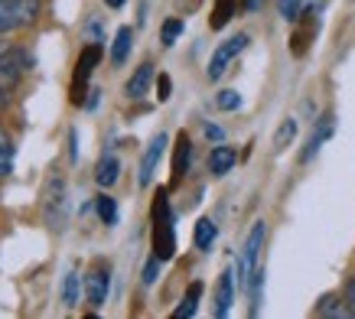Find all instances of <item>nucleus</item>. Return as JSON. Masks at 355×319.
Masks as SVG:
<instances>
[{
    "instance_id": "nucleus-12",
    "label": "nucleus",
    "mask_w": 355,
    "mask_h": 319,
    "mask_svg": "<svg viewBox=\"0 0 355 319\" xmlns=\"http://www.w3.org/2000/svg\"><path fill=\"white\" fill-rule=\"evenodd\" d=\"M150 82H157V75H153V62H144L137 69V72L128 78V85H124V95L130 98V101H137V98L147 95V88H150Z\"/></svg>"
},
{
    "instance_id": "nucleus-29",
    "label": "nucleus",
    "mask_w": 355,
    "mask_h": 319,
    "mask_svg": "<svg viewBox=\"0 0 355 319\" xmlns=\"http://www.w3.org/2000/svg\"><path fill=\"white\" fill-rule=\"evenodd\" d=\"M205 137L216 140V144H222V140H225V130L218 128V124H205Z\"/></svg>"
},
{
    "instance_id": "nucleus-2",
    "label": "nucleus",
    "mask_w": 355,
    "mask_h": 319,
    "mask_svg": "<svg viewBox=\"0 0 355 319\" xmlns=\"http://www.w3.org/2000/svg\"><path fill=\"white\" fill-rule=\"evenodd\" d=\"M101 55H105L101 43H88L85 49L78 53V59H76V72H72V88H69V101H72L76 107L85 105L88 78H92V72H95V65L101 62Z\"/></svg>"
},
{
    "instance_id": "nucleus-35",
    "label": "nucleus",
    "mask_w": 355,
    "mask_h": 319,
    "mask_svg": "<svg viewBox=\"0 0 355 319\" xmlns=\"http://www.w3.org/2000/svg\"><path fill=\"white\" fill-rule=\"evenodd\" d=\"M105 3H108L111 10H118V7H124V3H128V0H105Z\"/></svg>"
},
{
    "instance_id": "nucleus-34",
    "label": "nucleus",
    "mask_w": 355,
    "mask_h": 319,
    "mask_svg": "<svg viewBox=\"0 0 355 319\" xmlns=\"http://www.w3.org/2000/svg\"><path fill=\"white\" fill-rule=\"evenodd\" d=\"M0 150H7V153H13V147H10V140H7V134L0 130Z\"/></svg>"
},
{
    "instance_id": "nucleus-25",
    "label": "nucleus",
    "mask_w": 355,
    "mask_h": 319,
    "mask_svg": "<svg viewBox=\"0 0 355 319\" xmlns=\"http://www.w3.org/2000/svg\"><path fill=\"white\" fill-rule=\"evenodd\" d=\"M183 36V20H176V17H170V20H163L160 26V43L170 49V46H176V40Z\"/></svg>"
},
{
    "instance_id": "nucleus-17",
    "label": "nucleus",
    "mask_w": 355,
    "mask_h": 319,
    "mask_svg": "<svg viewBox=\"0 0 355 319\" xmlns=\"http://www.w3.org/2000/svg\"><path fill=\"white\" fill-rule=\"evenodd\" d=\"M130 40H134V30H130V26H121V30L114 33V43H111V62H114V65L128 62Z\"/></svg>"
},
{
    "instance_id": "nucleus-5",
    "label": "nucleus",
    "mask_w": 355,
    "mask_h": 319,
    "mask_svg": "<svg viewBox=\"0 0 355 319\" xmlns=\"http://www.w3.org/2000/svg\"><path fill=\"white\" fill-rule=\"evenodd\" d=\"M36 13H40V0H0V33L20 30L36 20Z\"/></svg>"
},
{
    "instance_id": "nucleus-13",
    "label": "nucleus",
    "mask_w": 355,
    "mask_h": 319,
    "mask_svg": "<svg viewBox=\"0 0 355 319\" xmlns=\"http://www.w3.org/2000/svg\"><path fill=\"white\" fill-rule=\"evenodd\" d=\"M235 163H238L235 147L218 144V147H212V153H209V173H212V176H225V173H232Z\"/></svg>"
},
{
    "instance_id": "nucleus-19",
    "label": "nucleus",
    "mask_w": 355,
    "mask_h": 319,
    "mask_svg": "<svg viewBox=\"0 0 355 319\" xmlns=\"http://www.w3.org/2000/svg\"><path fill=\"white\" fill-rule=\"evenodd\" d=\"M216 234H218V225L212 222V218H199V222H196V232H193L196 248H199V251H209L212 241H216Z\"/></svg>"
},
{
    "instance_id": "nucleus-36",
    "label": "nucleus",
    "mask_w": 355,
    "mask_h": 319,
    "mask_svg": "<svg viewBox=\"0 0 355 319\" xmlns=\"http://www.w3.org/2000/svg\"><path fill=\"white\" fill-rule=\"evenodd\" d=\"M3 55H7V49H3V43H0V59H3Z\"/></svg>"
},
{
    "instance_id": "nucleus-28",
    "label": "nucleus",
    "mask_w": 355,
    "mask_h": 319,
    "mask_svg": "<svg viewBox=\"0 0 355 319\" xmlns=\"http://www.w3.org/2000/svg\"><path fill=\"white\" fill-rule=\"evenodd\" d=\"M160 264H163V261L157 255L144 264V284H147V287H153V284H157V277H160Z\"/></svg>"
},
{
    "instance_id": "nucleus-10",
    "label": "nucleus",
    "mask_w": 355,
    "mask_h": 319,
    "mask_svg": "<svg viewBox=\"0 0 355 319\" xmlns=\"http://www.w3.org/2000/svg\"><path fill=\"white\" fill-rule=\"evenodd\" d=\"M333 130H336V121H333V114L320 117V124L313 128L310 140H306V147H303V153H300V160H303V163H310V160L316 157V153H320V147H323L326 140L333 137Z\"/></svg>"
},
{
    "instance_id": "nucleus-18",
    "label": "nucleus",
    "mask_w": 355,
    "mask_h": 319,
    "mask_svg": "<svg viewBox=\"0 0 355 319\" xmlns=\"http://www.w3.org/2000/svg\"><path fill=\"white\" fill-rule=\"evenodd\" d=\"M238 10V0H216V7H212V17H209V26L212 30H225L232 17Z\"/></svg>"
},
{
    "instance_id": "nucleus-4",
    "label": "nucleus",
    "mask_w": 355,
    "mask_h": 319,
    "mask_svg": "<svg viewBox=\"0 0 355 319\" xmlns=\"http://www.w3.org/2000/svg\"><path fill=\"white\" fill-rule=\"evenodd\" d=\"M248 43H251V36H248V33H238V36L225 40V43H218V49L212 53V59H209V69H205V75H209L212 82H218V78L225 75L228 65L235 62L238 55L248 49Z\"/></svg>"
},
{
    "instance_id": "nucleus-20",
    "label": "nucleus",
    "mask_w": 355,
    "mask_h": 319,
    "mask_svg": "<svg viewBox=\"0 0 355 319\" xmlns=\"http://www.w3.org/2000/svg\"><path fill=\"white\" fill-rule=\"evenodd\" d=\"M78 293H82V274H78V267H72L62 280V303L65 307H78Z\"/></svg>"
},
{
    "instance_id": "nucleus-22",
    "label": "nucleus",
    "mask_w": 355,
    "mask_h": 319,
    "mask_svg": "<svg viewBox=\"0 0 355 319\" xmlns=\"http://www.w3.org/2000/svg\"><path fill=\"white\" fill-rule=\"evenodd\" d=\"M248 293H251V316L261 313V293H264V264L254 267V274L248 280Z\"/></svg>"
},
{
    "instance_id": "nucleus-1",
    "label": "nucleus",
    "mask_w": 355,
    "mask_h": 319,
    "mask_svg": "<svg viewBox=\"0 0 355 319\" xmlns=\"http://www.w3.org/2000/svg\"><path fill=\"white\" fill-rule=\"evenodd\" d=\"M150 245H153V255L160 257L163 264L176 257V218H173V209H170V189L160 186L157 196H153V205H150Z\"/></svg>"
},
{
    "instance_id": "nucleus-26",
    "label": "nucleus",
    "mask_w": 355,
    "mask_h": 319,
    "mask_svg": "<svg viewBox=\"0 0 355 319\" xmlns=\"http://www.w3.org/2000/svg\"><path fill=\"white\" fill-rule=\"evenodd\" d=\"M216 105L222 107V111H238V107H241V95H238L235 88H222L216 95Z\"/></svg>"
},
{
    "instance_id": "nucleus-11",
    "label": "nucleus",
    "mask_w": 355,
    "mask_h": 319,
    "mask_svg": "<svg viewBox=\"0 0 355 319\" xmlns=\"http://www.w3.org/2000/svg\"><path fill=\"white\" fill-rule=\"evenodd\" d=\"M235 270H222L218 274V284H216V316H228V309L235 303Z\"/></svg>"
},
{
    "instance_id": "nucleus-31",
    "label": "nucleus",
    "mask_w": 355,
    "mask_h": 319,
    "mask_svg": "<svg viewBox=\"0 0 355 319\" xmlns=\"http://www.w3.org/2000/svg\"><path fill=\"white\" fill-rule=\"evenodd\" d=\"M345 303H349V309H352V316H355V280L345 284Z\"/></svg>"
},
{
    "instance_id": "nucleus-32",
    "label": "nucleus",
    "mask_w": 355,
    "mask_h": 319,
    "mask_svg": "<svg viewBox=\"0 0 355 319\" xmlns=\"http://www.w3.org/2000/svg\"><path fill=\"white\" fill-rule=\"evenodd\" d=\"M10 157H13V153L0 150V176H7V173H10Z\"/></svg>"
},
{
    "instance_id": "nucleus-14",
    "label": "nucleus",
    "mask_w": 355,
    "mask_h": 319,
    "mask_svg": "<svg viewBox=\"0 0 355 319\" xmlns=\"http://www.w3.org/2000/svg\"><path fill=\"white\" fill-rule=\"evenodd\" d=\"M118 176H121V163H118V157L105 153V157H101V163H98V170H95V182L101 186V189H111V186L118 182Z\"/></svg>"
},
{
    "instance_id": "nucleus-33",
    "label": "nucleus",
    "mask_w": 355,
    "mask_h": 319,
    "mask_svg": "<svg viewBox=\"0 0 355 319\" xmlns=\"http://www.w3.org/2000/svg\"><path fill=\"white\" fill-rule=\"evenodd\" d=\"M241 7H245L248 13H254V10L261 7V0H241Z\"/></svg>"
},
{
    "instance_id": "nucleus-30",
    "label": "nucleus",
    "mask_w": 355,
    "mask_h": 319,
    "mask_svg": "<svg viewBox=\"0 0 355 319\" xmlns=\"http://www.w3.org/2000/svg\"><path fill=\"white\" fill-rule=\"evenodd\" d=\"M69 157L72 163H78V130H69Z\"/></svg>"
},
{
    "instance_id": "nucleus-15",
    "label": "nucleus",
    "mask_w": 355,
    "mask_h": 319,
    "mask_svg": "<svg viewBox=\"0 0 355 319\" xmlns=\"http://www.w3.org/2000/svg\"><path fill=\"white\" fill-rule=\"evenodd\" d=\"M199 300H202V280L189 284L186 297L180 300V307L173 309V316H176V319H189V316H196V309H199Z\"/></svg>"
},
{
    "instance_id": "nucleus-6",
    "label": "nucleus",
    "mask_w": 355,
    "mask_h": 319,
    "mask_svg": "<svg viewBox=\"0 0 355 319\" xmlns=\"http://www.w3.org/2000/svg\"><path fill=\"white\" fill-rule=\"evenodd\" d=\"M316 33H320V17H316V10H306L297 20V30H293V36H291V53L293 55H306L310 53V43L316 40Z\"/></svg>"
},
{
    "instance_id": "nucleus-9",
    "label": "nucleus",
    "mask_w": 355,
    "mask_h": 319,
    "mask_svg": "<svg viewBox=\"0 0 355 319\" xmlns=\"http://www.w3.org/2000/svg\"><path fill=\"white\" fill-rule=\"evenodd\" d=\"M189 160H193V144H189V134L180 130V134H176V147H173V180H170V186H180V182H183L186 170H189Z\"/></svg>"
},
{
    "instance_id": "nucleus-23",
    "label": "nucleus",
    "mask_w": 355,
    "mask_h": 319,
    "mask_svg": "<svg viewBox=\"0 0 355 319\" xmlns=\"http://www.w3.org/2000/svg\"><path fill=\"white\" fill-rule=\"evenodd\" d=\"M95 212H98V218H101V225H118V202H114V199H111V196H98L95 199Z\"/></svg>"
},
{
    "instance_id": "nucleus-21",
    "label": "nucleus",
    "mask_w": 355,
    "mask_h": 319,
    "mask_svg": "<svg viewBox=\"0 0 355 319\" xmlns=\"http://www.w3.org/2000/svg\"><path fill=\"white\" fill-rule=\"evenodd\" d=\"M297 130H300V124H297V117H284L280 121L277 134H274V150H287L293 144V137H297Z\"/></svg>"
},
{
    "instance_id": "nucleus-16",
    "label": "nucleus",
    "mask_w": 355,
    "mask_h": 319,
    "mask_svg": "<svg viewBox=\"0 0 355 319\" xmlns=\"http://www.w3.org/2000/svg\"><path fill=\"white\" fill-rule=\"evenodd\" d=\"M316 316L345 319V316H352V309H349V303H343V300L336 297V293H326V297L316 303Z\"/></svg>"
},
{
    "instance_id": "nucleus-3",
    "label": "nucleus",
    "mask_w": 355,
    "mask_h": 319,
    "mask_svg": "<svg viewBox=\"0 0 355 319\" xmlns=\"http://www.w3.org/2000/svg\"><path fill=\"white\" fill-rule=\"evenodd\" d=\"M264 234H268L264 222H254L251 225V232H248V238H245V248H241V257H238V277H235L241 290H248V280H251V274H254V267L261 264Z\"/></svg>"
},
{
    "instance_id": "nucleus-7",
    "label": "nucleus",
    "mask_w": 355,
    "mask_h": 319,
    "mask_svg": "<svg viewBox=\"0 0 355 319\" xmlns=\"http://www.w3.org/2000/svg\"><path fill=\"white\" fill-rule=\"evenodd\" d=\"M166 144H170V137H166L163 130L150 140V144H147L144 157H140V170H137V182H140V186H150L153 173H157V166H160V157L166 153Z\"/></svg>"
},
{
    "instance_id": "nucleus-24",
    "label": "nucleus",
    "mask_w": 355,
    "mask_h": 319,
    "mask_svg": "<svg viewBox=\"0 0 355 319\" xmlns=\"http://www.w3.org/2000/svg\"><path fill=\"white\" fill-rule=\"evenodd\" d=\"M306 10H310V0H277V13L287 23H297Z\"/></svg>"
},
{
    "instance_id": "nucleus-8",
    "label": "nucleus",
    "mask_w": 355,
    "mask_h": 319,
    "mask_svg": "<svg viewBox=\"0 0 355 319\" xmlns=\"http://www.w3.org/2000/svg\"><path fill=\"white\" fill-rule=\"evenodd\" d=\"M108 287H111V270L105 264H98L88 270L85 277V297L92 307H105V300H108Z\"/></svg>"
},
{
    "instance_id": "nucleus-27",
    "label": "nucleus",
    "mask_w": 355,
    "mask_h": 319,
    "mask_svg": "<svg viewBox=\"0 0 355 319\" xmlns=\"http://www.w3.org/2000/svg\"><path fill=\"white\" fill-rule=\"evenodd\" d=\"M170 98H173V78L166 72H160L157 75V101L163 105V101H170Z\"/></svg>"
}]
</instances>
